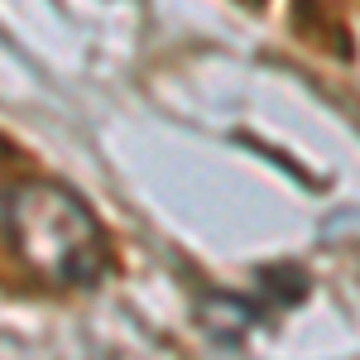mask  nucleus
<instances>
[{
  "instance_id": "obj_1",
  "label": "nucleus",
  "mask_w": 360,
  "mask_h": 360,
  "mask_svg": "<svg viewBox=\"0 0 360 360\" xmlns=\"http://www.w3.org/2000/svg\"><path fill=\"white\" fill-rule=\"evenodd\" d=\"M5 231L20 259L53 283L91 288L106 274L111 250H106L101 221L72 188L53 178H29L5 197Z\"/></svg>"
}]
</instances>
